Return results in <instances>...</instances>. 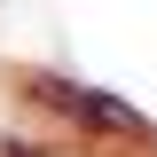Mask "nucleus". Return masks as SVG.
Masks as SVG:
<instances>
[{
    "label": "nucleus",
    "instance_id": "obj_1",
    "mask_svg": "<svg viewBox=\"0 0 157 157\" xmlns=\"http://www.w3.org/2000/svg\"><path fill=\"white\" fill-rule=\"evenodd\" d=\"M24 94L47 102V110H63L71 126H86V134H118V141L157 149V126H149L126 94H110V86H86V78H63V71H24Z\"/></svg>",
    "mask_w": 157,
    "mask_h": 157
},
{
    "label": "nucleus",
    "instance_id": "obj_2",
    "mask_svg": "<svg viewBox=\"0 0 157 157\" xmlns=\"http://www.w3.org/2000/svg\"><path fill=\"white\" fill-rule=\"evenodd\" d=\"M0 157H55V149H47V141H24V134H8V141H0Z\"/></svg>",
    "mask_w": 157,
    "mask_h": 157
}]
</instances>
